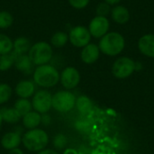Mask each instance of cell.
Listing matches in <instances>:
<instances>
[{"label": "cell", "mask_w": 154, "mask_h": 154, "mask_svg": "<svg viewBox=\"0 0 154 154\" xmlns=\"http://www.w3.org/2000/svg\"><path fill=\"white\" fill-rule=\"evenodd\" d=\"M125 38L119 32H108L101 39H99L98 47L101 53L115 57L123 52L125 48Z\"/></svg>", "instance_id": "1"}, {"label": "cell", "mask_w": 154, "mask_h": 154, "mask_svg": "<svg viewBox=\"0 0 154 154\" xmlns=\"http://www.w3.org/2000/svg\"><path fill=\"white\" fill-rule=\"evenodd\" d=\"M32 81L42 88H51L60 82V72L56 67L51 64L37 66L32 73Z\"/></svg>", "instance_id": "2"}, {"label": "cell", "mask_w": 154, "mask_h": 154, "mask_svg": "<svg viewBox=\"0 0 154 154\" xmlns=\"http://www.w3.org/2000/svg\"><path fill=\"white\" fill-rule=\"evenodd\" d=\"M49 141L48 134L40 128L28 130L22 136V143L23 147L32 152H38L45 149Z\"/></svg>", "instance_id": "3"}, {"label": "cell", "mask_w": 154, "mask_h": 154, "mask_svg": "<svg viewBox=\"0 0 154 154\" xmlns=\"http://www.w3.org/2000/svg\"><path fill=\"white\" fill-rule=\"evenodd\" d=\"M28 56L36 67L48 64L53 57L52 46L51 43L44 41L37 42L34 44H32Z\"/></svg>", "instance_id": "4"}, {"label": "cell", "mask_w": 154, "mask_h": 154, "mask_svg": "<svg viewBox=\"0 0 154 154\" xmlns=\"http://www.w3.org/2000/svg\"><path fill=\"white\" fill-rule=\"evenodd\" d=\"M76 99L69 90H60L52 95V108L60 113H68L75 107Z\"/></svg>", "instance_id": "5"}, {"label": "cell", "mask_w": 154, "mask_h": 154, "mask_svg": "<svg viewBox=\"0 0 154 154\" xmlns=\"http://www.w3.org/2000/svg\"><path fill=\"white\" fill-rule=\"evenodd\" d=\"M134 71L135 61L130 57L126 56L117 58L112 66L113 75L119 79H124L130 77Z\"/></svg>", "instance_id": "6"}, {"label": "cell", "mask_w": 154, "mask_h": 154, "mask_svg": "<svg viewBox=\"0 0 154 154\" xmlns=\"http://www.w3.org/2000/svg\"><path fill=\"white\" fill-rule=\"evenodd\" d=\"M32 110L41 115L47 114L52 108V95L46 89L37 90L32 98Z\"/></svg>", "instance_id": "7"}, {"label": "cell", "mask_w": 154, "mask_h": 154, "mask_svg": "<svg viewBox=\"0 0 154 154\" xmlns=\"http://www.w3.org/2000/svg\"><path fill=\"white\" fill-rule=\"evenodd\" d=\"M69 42L76 48H83L91 41V34L88 31V28L85 25H76L72 27L69 31Z\"/></svg>", "instance_id": "8"}, {"label": "cell", "mask_w": 154, "mask_h": 154, "mask_svg": "<svg viewBox=\"0 0 154 154\" xmlns=\"http://www.w3.org/2000/svg\"><path fill=\"white\" fill-rule=\"evenodd\" d=\"M88 31L95 39H101L110 29V21L106 16H94L88 23Z\"/></svg>", "instance_id": "9"}, {"label": "cell", "mask_w": 154, "mask_h": 154, "mask_svg": "<svg viewBox=\"0 0 154 154\" xmlns=\"http://www.w3.org/2000/svg\"><path fill=\"white\" fill-rule=\"evenodd\" d=\"M80 79L79 71L71 66L66 67L60 73V82L66 90L76 88L80 82Z\"/></svg>", "instance_id": "10"}, {"label": "cell", "mask_w": 154, "mask_h": 154, "mask_svg": "<svg viewBox=\"0 0 154 154\" xmlns=\"http://www.w3.org/2000/svg\"><path fill=\"white\" fill-rule=\"evenodd\" d=\"M100 53L101 51L99 50L98 45L90 42L82 48L80 52V59L85 64L91 65L98 60L100 57Z\"/></svg>", "instance_id": "11"}, {"label": "cell", "mask_w": 154, "mask_h": 154, "mask_svg": "<svg viewBox=\"0 0 154 154\" xmlns=\"http://www.w3.org/2000/svg\"><path fill=\"white\" fill-rule=\"evenodd\" d=\"M137 47L143 55L154 59V33H145L142 35L138 40Z\"/></svg>", "instance_id": "12"}, {"label": "cell", "mask_w": 154, "mask_h": 154, "mask_svg": "<svg viewBox=\"0 0 154 154\" xmlns=\"http://www.w3.org/2000/svg\"><path fill=\"white\" fill-rule=\"evenodd\" d=\"M14 91L19 98L29 99L36 92V85L32 80L30 79L21 80L16 84Z\"/></svg>", "instance_id": "13"}, {"label": "cell", "mask_w": 154, "mask_h": 154, "mask_svg": "<svg viewBox=\"0 0 154 154\" xmlns=\"http://www.w3.org/2000/svg\"><path fill=\"white\" fill-rule=\"evenodd\" d=\"M110 16L113 22L117 24H125L129 22L131 14L129 9L123 5H116L112 7Z\"/></svg>", "instance_id": "14"}, {"label": "cell", "mask_w": 154, "mask_h": 154, "mask_svg": "<svg viewBox=\"0 0 154 154\" xmlns=\"http://www.w3.org/2000/svg\"><path fill=\"white\" fill-rule=\"evenodd\" d=\"M22 143V134L19 132L12 131L5 134L1 138V146L7 151L19 148Z\"/></svg>", "instance_id": "15"}, {"label": "cell", "mask_w": 154, "mask_h": 154, "mask_svg": "<svg viewBox=\"0 0 154 154\" xmlns=\"http://www.w3.org/2000/svg\"><path fill=\"white\" fill-rule=\"evenodd\" d=\"M33 63L29 58L28 54H23L16 57L14 61V67L20 72H23L24 75H30L33 73Z\"/></svg>", "instance_id": "16"}, {"label": "cell", "mask_w": 154, "mask_h": 154, "mask_svg": "<svg viewBox=\"0 0 154 154\" xmlns=\"http://www.w3.org/2000/svg\"><path fill=\"white\" fill-rule=\"evenodd\" d=\"M22 123L23 127L27 130L36 129L42 124V115L34 110H32L22 117Z\"/></svg>", "instance_id": "17"}, {"label": "cell", "mask_w": 154, "mask_h": 154, "mask_svg": "<svg viewBox=\"0 0 154 154\" xmlns=\"http://www.w3.org/2000/svg\"><path fill=\"white\" fill-rule=\"evenodd\" d=\"M31 42L28 38L21 36L16 38L14 41L13 44V51L12 52L15 55V57L23 54H28L30 49H31Z\"/></svg>", "instance_id": "18"}, {"label": "cell", "mask_w": 154, "mask_h": 154, "mask_svg": "<svg viewBox=\"0 0 154 154\" xmlns=\"http://www.w3.org/2000/svg\"><path fill=\"white\" fill-rule=\"evenodd\" d=\"M0 115L2 116L3 122L10 125L17 124L22 119L20 115L14 107H2L0 109Z\"/></svg>", "instance_id": "19"}, {"label": "cell", "mask_w": 154, "mask_h": 154, "mask_svg": "<svg viewBox=\"0 0 154 154\" xmlns=\"http://www.w3.org/2000/svg\"><path fill=\"white\" fill-rule=\"evenodd\" d=\"M14 108L20 115V116L23 117V116H25L26 114H28L32 110V102L29 99L18 98L14 105Z\"/></svg>", "instance_id": "20"}, {"label": "cell", "mask_w": 154, "mask_h": 154, "mask_svg": "<svg viewBox=\"0 0 154 154\" xmlns=\"http://www.w3.org/2000/svg\"><path fill=\"white\" fill-rule=\"evenodd\" d=\"M69 42V34L63 31L54 32L51 37V45L55 48H62Z\"/></svg>", "instance_id": "21"}, {"label": "cell", "mask_w": 154, "mask_h": 154, "mask_svg": "<svg viewBox=\"0 0 154 154\" xmlns=\"http://www.w3.org/2000/svg\"><path fill=\"white\" fill-rule=\"evenodd\" d=\"M75 106L80 114L87 115L92 109V102L87 96H79L76 99Z\"/></svg>", "instance_id": "22"}, {"label": "cell", "mask_w": 154, "mask_h": 154, "mask_svg": "<svg viewBox=\"0 0 154 154\" xmlns=\"http://www.w3.org/2000/svg\"><path fill=\"white\" fill-rule=\"evenodd\" d=\"M15 59L16 57L12 51L7 54L0 55V71H6L10 69L14 65Z\"/></svg>", "instance_id": "23"}, {"label": "cell", "mask_w": 154, "mask_h": 154, "mask_svg": "<svg viewBox=\"0 0 154 154\" xmlns=\"http://www.w3.org/2000/svg\"><path fill=\"white\" fill-rule=\"evenodd\" d=\"M14 41L6 34L0 33V55L10 53L13 51Z\"/></svg>", "instance_id": "24"}, {"label": "cell", "mask_w": 154, "mask_h": 154, "mask_svg": "<svg viewBox=\"0 0 154 154\" xmlns=\"http://www.w3.org/2000/svg\"><path fill=\"white\" fill-rule=\"evenodd\" d=\"M14 23V17L8 11H0V29L6 30L10 28Z\"/></svg>", "instance_id": "25"}, {"label": "cell", "mask_w": 154, "mask_h": 154, "mask_svg": "<svg viewBox=\"0 0 154 154\" xmlns=\"http://www.w3.org/2000/svg\"><path fill=\"white\" fill-rule=\"evenodd\" d=\"M12 95V88L6 83H0V106L9 101Z\"/></svg>", "instance_id": "26"}, {"label": "cell", "mask_w": 154, "mask_h": 154, "mask_svg": "<svg viewBox=\"0 0 154 154\" xmlns=\"http://www.w3.org/2000/svg\"><path fill=\"white\" fill-rule=\"evenodd\" d=\"M53 147L56 151H61L65 149V147L68 144V138L63 134H58L54 136L52 140Z\"/></svg>", "instance_id": "27"}, {"label": "cell", "mask_w": 154, "mask_h": 154, "mask_svg": "<svg viewBox=\"0 0 154 154\" xmlns=\"http://www.w3.org/2000/svg\"><path fill=\"white\" fill-rule=\"evenodd\" d=\"M111 10H112V5L103 1L97 4L96 7V14L97 15H99V16L107 17L108 15H110Z\"/></svg>", "instance_id": "28"}, {"label": "cell", "mask_w": 154, "mask_h": 154, "mask_svg": "<svg viewBox=\"0 0 154 154\" xmlns=\"http://www.w3.org/2000/svg\"><path fill=\"white\" fill-rule=\"evenodd\" d=\"M69 5L76 10L85 9L90 3V0H68Z\"/></svg>", "instance_id": "29"}, {"label": "cell", "mask_w": 154, "mask_h": 154, "mask_svg": "<svg viewBox=\"0 0 154 154\" xmlns=\"http://www.w3.org/2000/svg\"><path fill=\"white\" fill-rule=\"evenodd\" d=\"M51 116L48 115V113L42 115V125H44L45 126H48L51 124Z\"/></svg>", "instance_id": "30"}, {"label": "cell", "mask_w": 154, "mask_h": 154, "mask_svg": "<svg viewBox=\"0 0 154 154\" xmlns=\"http://www.w3.org/2000/svg\"><path fill=\"white\" fill-rule=\"evenodd\" d=\"M37 154H59L58 152L56 150H53V149H43L42 151L41 152H38Z\"/></svg>", "instance_id": "31"}, {"label": "cell", "mask_w": 154, "mask_h": 154, "mask_svg": "<svg viewBox=\"0 0 154 154\" xmlns=\"http://www.w3.org/2000/svg\"><path fill=\"white\" fill-rule=\"evenodd\" d=\"M62 154H79V152H78L75 149L67 148V149H65V151L63 152V153Z\"/></svg>", "instance_id": "32"}, {"label": "cell", "mask_w": 154, "mask_h": 154, "mask_svg": "<svg viewBox=\"0 0 154 154\" xmlns=\"http://www.w3.org/2000/svg\"><path fill=\"white\" fill-rule=\"evenodd\" d=\"M103 1L106 2V3H107V4H109L110 5L114 6V5H116L120 4V2H121L122 0H103Z\"/></svg>", "instance_id": "33"}, {"label": "cell", "mask_w": 154, "mask_h": 154, "mask_svg": "<svg viewBox=\"0 0 154 154\" xmlns=\"http://www.w3.org/2000/svg\"><path fill=\"white\" fill-rule=\"evenodd\" d=\"M8 154H24V153H23V152L21 149H19V148H15V149H13V150L9 151V153Z\"/></svg>", "instance_id": "34"}, {"label": "cell", "mask_w": 154, "mask_h": 154, "mask_svg": "<svg viewBox=\"0 0 154 154\" xmlns=\"http://www.w3.org/2000/svg\"><path fill=\"white\" fill-rule=\"evenodd\" d=\"M2 124H3V119H2V116H1V115H0V130H1V128H2Z\"/></svg>", "instance_id": "35"}]
</instances>
